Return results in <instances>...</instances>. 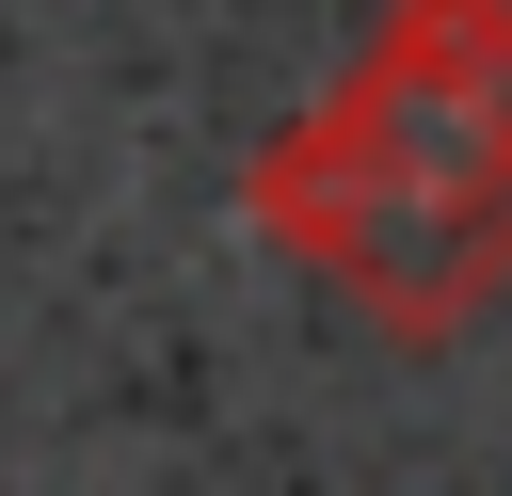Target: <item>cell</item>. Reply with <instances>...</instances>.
<instances>
[{
	"instance_id": "1",
	"label": "cell",
	"mask_w": 512,
	"mask_h": 496,
	"mask_svg": "<svg viewBox=\"0 0 512 496\" xmlns=\"http://www.w3.org/2000/svg\"><path fill=\"white\" fill-rule=\"evenodd\" d=\"M240 208H256L304 272H336L384 336H464V320L512 288V224H480V208L384 176L336 112H288V128L240 160Z\"/></svg>"
},
{
	"instance_id": "2",
	"label": "cell",
	"mask_w": 512,
	"mask_h": 496,
	"mask_svg": "<svg viewBox=\"0 0 512 496\" xmlns=\"http://www.w3.org/2000/svg\"><path fill=\"white\" fill-rule=\"evenodd\" d=\"M384 176L512 224V0H384L352 80L320 96Z\"/></svg>"
}]
</instances>
